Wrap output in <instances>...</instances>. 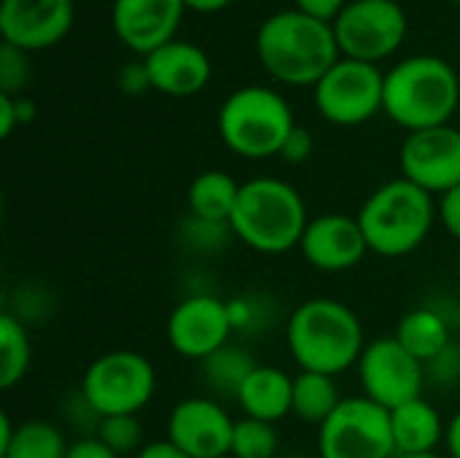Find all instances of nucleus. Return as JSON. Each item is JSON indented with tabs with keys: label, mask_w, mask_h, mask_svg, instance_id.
<instances>
[{
	"label": "nucleus",
	"mask_w": 460,
	"mask_h": 458,
	"mask_svg": "<svg viewBox=\"0 0 460 458\" xmlns=\"http://www.w3.org/2000/svg\"><path fill=\"white\" fill-rule=\"evenodd\" d=\"M286 343L299 370L332 378L358 364L367 348L356 310L332 297H315L294 308L286 324Z\"/></svg>",
	"instance_id": "obj_1"
},
{
	"label": "nucleus",
	"mask_w": 460,
	"mask_h": 458,
	"mask_svg": "<svg viewBox=\"0 0 460 458\" xmlns=\"http://www.w3.org/2000/svg\"><path fill=\"white\" fill-rule=\"evenodd\" d=\"M256 51L267 73L291 86H315L340 62L334 27L302 11H280L264 19Z\"/></svg>",
	"instance_id": "obj_2"
},
{
	"label": "nucleus",
	"mask_w": 460,
	"mask_h": 458,
	"mask_svg": "<svg viewBox=\"0 0 460 458\" xmlns=\"http://www.w3.org/2000/svg\"><path fill=\"white\" fill-rule=\"evenodd\" d=\"M302 194L280 178H253L240 184V197L229 219L232 235L259 254H286L299 248L307 229Z\"/></svg>",
	"instance_id": "obj_3"
},
{
	"label": "nucleus",
	"mask_w": 460,
	"mask_h": 458,
	"mask_svg": "<svg viewBox=\"0 0 460 458\" xmlns=\"http://www.w3.org/2000/svg\"><path fill=\"white\" fill-rule=\"evenodd\" d=\"M458 100V73L442 57L418 54L385 76L383 111L410 132L447 124Z\"/></svg>",
	"instance_id": "obj_4"
},
{
	"label": "nucleus",
	"mask_w": 460,
	"mask_h": 458,
	"mask_svg": "<svg viewBox=\"0 0 460 458\" xmlns=\"http://www.w3.org/2000/svg\"><path fill=\"white\" fill-rule=\"evenodd\" d=\"M437 221L434 194L407 178H394L375 189L358 211L369 251L377 256H407L418 251Z\"/></svg>",
	"instance_id": "obj_5"
},
{
	"label": "nucleus",
	"mask_w": 460,
	"mask_h": 458,
	"mask_svg": "<svg viewBox=\"0 0 460 458\" xmlns=\"http://www.w3.org/2000/svg\"><path fill=\"white\" fill-rule=\"evenodd\" d=\"M294 127L288 103L267 86H243L232 92L218 111L221 140L229 151L245 159L280 154Z\"/></svg>",
	"instance_id": "obj_6"
},
{
	"label": "nucleus",
	"mask_w": 460,
	"mask_h": 458,
	"mask_svg": "<svg viewBox=\"0 0 460 458\" xmlns=\"http://www.w3.org/2000/svg\"><path fill=\"white\" fill-rule=\"evenodd\" d=\"M156 391L154 364L129 348H116L97 356L81 381L84 400L100 418L108 416H137Z\"/></svg>",
	"instance_id": "obj_7"
},
{
	"label": "nucleus",
	"mask_w": 460,
	"mask_h": 458,
	"mask_svg": "<svg viewBox=\"0 0 460 458\" xmlns=\"http://www.w3.org/2000/svg\"><path fill=\"white\" fill-rule=\"evenodd\" d=\"M321 458H396L391 410L367 397H348L318 427Z\"/></svg>",
	"instance_id": "obj_8"
},
{
	"label": "nucleus",
	"mask_w": 460,
	"mask_h": 458,
	"mask_svg": "<svg viewBox=\"0 0 460 458\" xmlns=\"http://www.w3.org/2000/svg\"><path fill=\"white\" fill-rule=\"evenodd\" d=\"M332 27L340 54L375 65L402 46L407 35V13L396 0H353Z\"/></svg>",
	"instance_id": "obj_9"
},
{
	"label": "nucleus",
	"mask_w": 460,
	"mask_h": 458,
	"mask_svg": "<svg viewBox=\"0 0 460 458\" xmlns=\"http://www.w3.org/2000/svg\"><path fill=\"white\" fill-rule=\"evenodd\" d=\"M385 76L377 65L358 59H340L318 84H315V108L318 113L340 127H356L369 121L383 111Z\"/></svg>",
	"instance_id": "obj_10"
},
{
	"label": "nucleus",
	"mask_w": 460,
	"mask_h": 458,
	"mask_svg": "<svg viewBox=\"0 0 460 458\" xmlns=\"http://www.w3.org/2000/svg\"><path fill=\"white\" fill-rule=\"evenodd\" d=\"M356 367L364 397L385 410H396L423 397L426 364L415 359L396 337H377L367 343Z\"/></svg>",
	"instance_id": "obj_11"
},
{
	"label": "nucleus",
	"mask_w": 460,
	"mask_h": 458,
	"mask_svg": "<svg viewBox=\"0 0 460 458\" xmlns=\"http://www.w3.org/2000/svg\"><path fill=\"white\" fill-rule=\"evenodd\" d=\"M234 332L229 302L213 294H191L181 300L167 319L170 348L191 362H205L229 343Z\"/></svg>",
	"instance_id": "obj_12"
},
{
	"label": "nucleus",
	"mask_w": 460,
	"mask_h": 458,
	"mask_svg": "<svg viewBox=\"0 0 460 458\" xmlns=\"http://www.w3.org/2000/svg\"><path fill=\"white\" fill-rule=\"evenodd\" d=\"M399 165L402 178L442 197L460 184V130L442 124L410 132L402 143Z\"/></svg>",
	"instance_id": "obj_13"
},
{
	"label": "nucleus",
	"mask_w": 460,
	"mask_h": 458,
	"mask_svg": "<svg viewBox=\"0 0 460 458\" xmlns=\"http://www.w3.org/2000/svg\"><path fill=\"white\" fill-rule=\"evenodd\" d=\"M234 421L208 397L178 402L167 418V440L191 458H221L232 451Z\"/></svg>",
	"instance_id": "obj_14"
},
{
	"label": "nucleus",
	"mask_w": 460,
	"mask_h": 458,
	"mask_svg": "<svg viewBox=\"0 0 460 458\" xmlns=\"http://www.w3.org/2000/svg\"><path fill=\"white\" fill-rule=\"evenodd\" d=\"M299 251L305 262L321 273H345L364 262L369 246L358 216L321 213L307 221Z\"/></svg>",
	"instance_id": "obj_15"
},
{
	"label": "nucleus",
	"mask_w": 460,
	"mask_h": 458,
	"mask_svg": "<svg viewBox=\"0 0 460 458\" xmlns=\"http://www.w3.org/2000/svg\"><path fill=\"white\" fill-rule=\"evenodd\" d=\"M73 27V0H3L0 35L22 51L59 43Z\"/></svg>",
	"instance_id": "obj_16"
},
{
	"label": "nucleus",
	"mask_w": 460,
	"mask_h": 458,
	"mask_svg": "<svg viewBox=\"0 0 460 458\" xmlns=\"http://www.w3.org/2000/svg\"><path fill=\"white\" fill-rule=\"evenodd\" d=\"M186 3L183 0H116L113 30L124 46L137 54H151L175 40Z\"/></svg>",
	"instance_id": "obj_17"
},
{
	"label": "nucleus",
	"mask_w": 460,
	"mask_h": 458,
	"mask_svg": "<svg viewBox=\"0 0 460 458\" xmlns=\"http://www.w3.org/2000/svg\"><path fill=\"white\" fill-rule=\"evenodd\" d=\"M151 89L170 97L197 94L210 81V59L208 54L186 40H170L151 51L146 59Z\"/></svg>",
	"instance_id": "obj_18"
},
{
	"label": "nucleus",
	"mask_w": 460,
	"mask_h": 458,
	"mask_svg": "<svg viewBox=\"0 0 460 458\" xmlns=\"http://www.w3.org/2000/svg\"><path fill=\"white\" fill-rule=\"evenodd\" d=\"M237 405L243 408L245 418L278 424L291 416L294 408V378H288L278 367L259 364L237 391Z\"/></svg>",
	"instance_id": "obj_19"
},
{
	"label": "nucleus",
	"mask_w": 460,
	"mask_h": 458,
	"mask_svg": "<svg viewBox=\"0 0 460 458\" xmlns=\"http://www.w3.org/2000/svg\"><path fill=\"white\" fill-rule=\"evenodd\" d=\"M391 432L396 456L437 454V445L445 440L447 427L442 424L439 410L423 397L391 410Z\"/></svg>",
	"instance_id": "obj_20"
},
{
	"label": "nucleus",
	"mask_w": 460,
	"mask_h": 458,
	"mask_svg": "<svg viewBox=\"0 0 460 458\" xmlns=\"http://www.w3.org/2000/svg\"><path fill=\"white\" fill-rule=\"evenodd\" d=\"M65 435L49 421L13 424L8 413L0 416V458H65Z\"/></svg>",
	"instance_id": "obj_21"
},
{
	"label": "nucleus",
	"mask_w": 460,
	"mask_h": 458,
	"mask_svg": "<svg viewBox=\"0 0 460 458\" xmlns=\"http://www.w3.org/2000/svg\"><path fill=\"white\" fill-rule=\"evenodd\" d=\"M415 359L429 364L445 348L453 346V327L437 308H415L402 316L396 335H394Z\"/></svg>",
	"instance_id": "obj_22"
},
{
	"label": "nucleus",
	"mask_w": 460,
	"mask_h": 458,
	"mask_svg": "<svg viewBox=\"0 0 460 458\" xmlns=\"http://www.w3.org/2000/svg\"><path fill=\"white\" fill-rule=\"evenodd\" d=\"M240 197V184L224 170H205L189 184V213L205 221L229 224Z\"/></svg>",
	"instance_id": "obj_23"
},
{
	"label": "nucleus",
	"mask_w": 460,
	"mask_h": 458,
	"mask_svg": "<svg viewBox=\"0 0 460 458\" xmlns=\"http://www.w3.org/2000/svg\"><path fill=\"white\" fill-rule=\"evenodd\" d=\"M340 402L342 400H340V391H337V383L332 375L302 370L294 378V408H291V413L299 421L321 427L340 408Z\"/></svg>",
	"instance_id": "obj_24"
},
{
	"label": "nucleus",
	"mask_w": 460,
	"mask_h": 458,
	"mask_svg": "<svg viewBox=\"0 0 460 458\" xmlns=\"http://www.w3.org/2000/svg\"><path fill=\"white\" fill-rule=\"evenodd\" d=\"M30 335L13 313L0 316V386L13 389L30 370Z\"/></svg>",
	"instance_id": "obj_25"
},
{
	"label": "nucleus",
	"mask_w": 460,
	"mask_h": 458,
	"mask_svg": "<svg viewBox=\"0 0 460 458\" xmlns=\"http://www.w3.org/2000/svg\"><path fill=\"white\" fill-rule=\"evenodd\" d=\"M202 364H205V370H202L205 383H208L213 391L229 394V397H234V400H237V391L243 389L245 378L259 367V364L251 359V354H245L243 348H237V346H232V343H226L221 351H216V354H213L210 359H205Z\"/></svg>",
	"instance_id": "obj_26"
},
{
	"label": "nucleus",
	"mask_w": 460,
	"mask_h": 458,
	"mask_svg": "<svg viewBox=\"0 0 460 458\" xmlns=\"http://www.w3.org/2000/svg\"><path fill=\"white\" fill-rule=\"evenodd\" d=\"M280 448V435L275 424L256 421V418H240L234 421L232 435V458H275Z\"/></svg>",
	"instance_id": "obj_27"
},
{
	"label": "nucleus",
	"mask_w": 460,
	"mask_h": 458,
	"mask_svg": "<svg viewBox=\"0 0 460 458\" xmlns=\"http://www.w3.org/2000/svg\"><path fill=\"white\" fill-rule=\"evenodd\" d=\"M94 437H100L116 456H124V454L140 451L143 427H140L137 416H108L100 421Z\"/></svg>",
	"instance_id": "obj_28"
},
{
	"label": "nucleus",
	"mask_w": 460,
	"mask_h": 458,
	"mask_svg": "<svg viewBox=\"0 0 460 458\" xmlns=\"http://www.w3.org/2000/svg\"><path fill=\"white\" fill-rule=\"evenodd\" d=\"M183 240L194 248V251H216L226 243V238L232 235L229 224H216V221H205L189 213V219L183 221ZM234 238V235H232Z\"/></svg>",
	"instance_id": "obj_29"
},
{
	"label": "nucleus",
	"mask_w": 460,
	"mask_h": 458,
	"mask_svg": "<svg viewBox=\"0 0 460 458\" xmlns=\"http://www.w3.org/2000/svg\"><path fill=\"white\" fill-rule=\"evenodd\" d=\"M30 76V65H27V51L3 43L0 46V94H16Z\"/></svg>",
	"instance_id": "obj_30"
},
{
	"label": "nucleus",
	"mask_w": 460,
	"mask_h": 458,
	"mask_svg": "<svg viewBox=\"0 0 460 458\" xmlns=\"http://www.w3.org/2000/svg\"><path fill=\"white\" fill-rule=\"evenodd\" d=\"M426 378L437 383H456L460 381V343H453L445 348L437 359L426 364Z\"/></svg>",
	"instance_id": "obj_31"
},
{
	"label": "nucleus",
	"mask_w": 460,
	"mask_h": 458,
	"mask_svg": "<svg viewBox=\"0 0 460 458\" xmlns=\"http://www.w3.org/2000/svg\"><path fill=\"white\" fill-rule=\"evenodd\" d=\"M437 219L442 221V227L460 240V184L456 189L445 192L439 197V205H437Z\"/></svg>",
	"instance_id": "obj_32"
},
{
	"label": "nucleus",
	"mask_w": 460,
	"mask_h": 458,
	"mask_svg": "<svg viewBox=\"0 0 460 458\" xmlns=\"http://www.w3.org/2000/svg\"><path fill=\"white\" fill-rule=\"evenodd\" d=\"M310 154H313V135H310L305 127H294L291 135H288L286 143H283L280 157H283L286 162H291V165H299V162L310 159Z\"/></svg>",
	"instance_id": "obj_33"
},
{
	"label": "nucleus",
	"mask_w": 460,
	"mask_h": 458,
	"mask_svg": "<svg viewBox=\"0 0 460 458\" xmlns=\"http://www.w3.org/2000/svg\"><path fill=\"white\" fill-rule=\"evenodd\" d=\"M119 86H121V92H124V94H143L146 89H151L146 62L124 65V67H121V73H119Z\"/></svg>",
	"instance_id": "obj_34"
},
{
	"label": "nucleus",
	"mask_w": 460,
	"mask_h": 458,
	"mask_svg": "<svg viewBox=\"0 0 460 458\" xmlns=\"http://www.w3.org/2000/svg\"><path fill=\"white\" fill-rule=\"evenodd\" d=\"M296 3V11L307 13V16H315L321 22H332L342 13V8L348 5L345 0H294Z\"/></svg>",
	"instance_id": "obj_35"
},
{
	"label": "nucleus",
	"mask_w": 460,
	"mask_h": 458,
	"mask_svg": "<svg viewBox=\"0 0 460 458\" xmlns=\"http://www.w3.org/2000/svg\"><path fill=\"white\" fill-rule=\"evenodd\" d=\"M65 458H119L100 437H84V440H78V443H73L70 448H67V456Z\"/></svg>",
	"instance_id": "obj_36"
},
{
	"label": "nucleus",
	"mask_w": 460,
	"mask_h": 458,
	"mask_svg": "<svg viewBox=\"0 0 460 458\" xmlns=\"http://www.w3.org/2000/svg\"><path fill=\"white\" fill-rule=\"evenodd\" d=\"M16 124H19L16 97L13 94H0V138H11Z\"/></svg>",
	"instance_id": "obj_37"
},
{
	"label": "nucleus",
	"mask_w": 460,
	"mask_h": 458,
	"mask_svg": "<svg viewBox=\"0 0 460 458\" xmlns=\"http://www.w3.org/2000/svg\"><path fill=\"white\" fill-rule=\"evenodd\" d=\"M135 458H191V456H186V454H183L181 448H175L170 440H156V443L143 445Z\"/></svg>",
	"instance_id": "obj_38"
},
{
	"label": "nucleus",
	"mask_w": 460,
	"mask_h": 458,
	"mask_svg": "<svg viewBox=\"0 0 460 458\" xmlns=\"http://www.w3.org/2000/svg\"><path fill=\"white\" fill-rule=\"evenodd\" d=\"M445 443H447V451H450V456L460 458V410L456 413V416H453V421L447 424Z\"/></svg>",
	"instance_id": "obj_39"
},
{
	"label": "nucleus",
	"mask_w": 460,
	"mask_h": 458,
	"mask_svg": "<svg viewBox=\"0 0 460 458\" xmlns=\"http://www.w3.org/2000/svg\"><path fill=\"white\" fill-rule=\"evenodd\" d=\"M183 3H186V8H194L199 13H213V11L226 8L232 0H183Z\"/></svg>",
	"instance_id": "obj_40"
},
{
	"label": "nucleus",
	"mask_w": 460,
	"mask_h": 458,
	"mask_svg": "<svg viewBox=\"0 0 460 458\" xmlns=\"http://www.w3.org/2000/svg\"><path fill=\"white\" fill-rule=\"evenodd\" d=\"M16 97V94H13ZM16 116H19V124H27L35 119V105L32 100H24V97H16Z\"/></svg>",
	"instance_id": "obj_41"
},
{
	"label": "nucleus",
	"mask_w": 460,
	"mask_h": 458,
	"mask_svg": "<svg viewBox=\"0 0 460 458\" xmlns=\"http://www.w3.org/2000/svg\"><path fill=\"white\" fill-rule=\"evenodd\" d=\"M396 458H442V456H437V454H418V456H396Z\"/></svg>",
	"instance_id": "obj_42"
},
{
	"label": "nucleus",
	"mask_w": 460,
	"mask_h": 458,
	"mask_svg": "<svg viewBox=\"0 0 460 458\" xmlns=\"http://www.w3.org/2000/svg\"><path fill=\"white\" fill-rule=\"evenodd\" d=\"M456 270H458V281H460V248H458V262H456Z\"/></svg>",
	"instance_id": "obj_43"
},
{
	"label": "nucleus",
	"mask_w": 460,
	"mask_h": 458,
	"mask_svg": "<svg viewBox=\"0 0 460 458\" xmlns=\"http://www.w3.org/2000/svg\"><path fill=\"white\" fill-rule=\"evenodd\" d=\"M221 458H232V456H221Z\"/></svg>",
	"instance_id": "obj_44"
},
{
	"label": "nucleus",
	"mask_w": 460,
	"mask_h": 458,
	"mask_svg": "<svg viewBox=\"0 0 460 458\" xmlns=\"http://www.w3.org/2000/svg\"><path fill=\"white\" fill-rule=\"evenodd\" d=\"M456 3H458V5H460V0H456Z\"/></svg>",
	"instance_id": "obj_45"
}]
</instances>
